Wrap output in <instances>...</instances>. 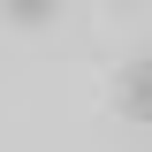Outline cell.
<instances>
[{"label": "cell", "instance_id": "cell-1", "mask_svg": "<svg viewBox=\"0 0 152 152\" xmlns=\"http://www.w3.org/2000/svg\"><path fill=\"white\" fill-rule=\"evenodd\" d=\"M114 107L129 114V122H152V53H137L129 69H122V84H114Z\"/></svg>", "mask_w": 152, "mask_h": 152}, {"label": "cell", "instance_id": "cell-2", "mask_svg": "<svg viewBox=\"0 0 152 152\" xmlns=\"http://www.w3.org/2000/svg\"><path fill=\"white\" fill-rule=\"evenodd\" d=\"M0 15H15V23H46V15H53V0H0Z\"/></svg>", "mask_w": 152, "mask_h": 152}]
</instances>
